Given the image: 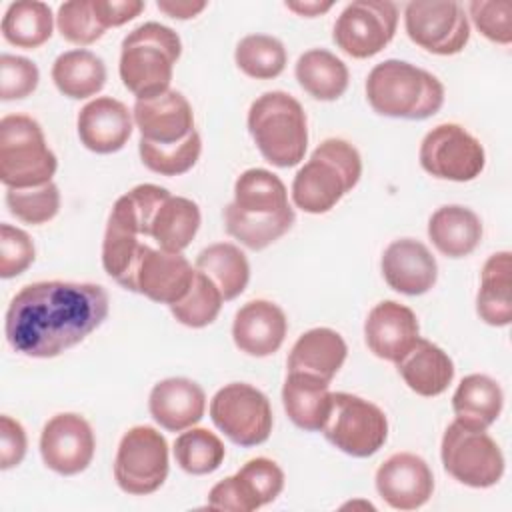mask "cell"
Wrapping results in <instances>:
<instances>
[{"mask_svg":"<svg viewBox=\"0 0 512 512\" xmlns=\"http://www.w3.org/2000/svg\"><path fill=\"white\" fill-rule=\"evenodd\" d=\"M100 284L42 280L22 286L8 304V344L30 358H54L80 344L108 316Z\"/></svg>","mask_w":512,"mask_h":512,"instance_id":"cell-1","label":"cell"},{"mask_svg":"<svg viewBox=\"0 0 512 512\" xmlns=\"http://www.w3.org/2000/svg\"><path fill=\"white\" fill-rule=\"evenodd\" d=\"M294 224L284 182L270 170L248 168L234 182V200L224 208L226 232L250 250H264Z\"/></svg>","mask_w":512,"mask_h":512,"instance_id":"cell-2","label":"cell"},{"mask_svg":"<svg viewBox=\"0 0 512 512\" xmlns=\"http://www.w3.org/2000/svg\"><path fill=\"white\" fill-rule=\"evenodd\" d=\"M366 98L388 118L426 120L444 104V86L428 70L404 60H384L366 78Z\"/></svg>","mask_w":512,"mask_h":512,"instance_id":"cell-3","label":"cell"},{"mask_svg":"<svg viewBox=\"0 0 512 512\" xmlns=\"http://www.w3.org/2000/svg\"><path fill=\"white\" fill-rule=\"evenodd\" d=\"M182 54L180 36L160 22H144L128 32L120 46V80L136 100L170 90L174 64Z\"/></svg>","mask_w":512,"mask_h":512,"instance_id":"cell-4","label":"cell"},{"mask_svg":"<svg viewBox=\"0 0 512 512\" xmlns=\"http://www.w3.org/2000/svg\"><path fill=\"white\" fill-rule=\"evenodd\" d=\"M362 176L358 150L342 138H326L292 180V200L308 214L332 210Z\"/></svg>","mask_w":512,"mask_h":512,"instance_id":"cell-5","label":"cell"},{"mask_svg":"<svg viewBox=\"0 0 512 512\" xmlns=\"http://www.w3.org/2000/svg\"><path fill=\"white\" fill-rule=\"evenodd\" d=\"M248 132L266 162L290 168L304 160L308 122L302 104L282 90L264 92L248 110Z\"/></svg>","mask_w":512,"mask_h":512,"instance_id":"cell-6","label":"cell"},{"mask_svg":"<svg viewBox=\"0 0 512 512\" xmlns=\"http://www.w3.org/2000/svg\"><path fill=\"white\" fill-rule=\"evenodd\" d=\"M58 160L40 124L26 114L0 120V180L6 188H34L52 182Z\"/></svg>","mask_w":512,"mask_h":512,"instance_id":"cell-7","label":"cell"},{"mask_svg":"<svg viewBox=\"0 0 512 512\" xmlns=\"http://www.w3.org/2000/svg\"><path fill=\"white\" fill-rule=\"evenodd\" d=\"M322 434L340 452L354 458H368L384 446L388 418L370 400L348 392H332V406Z\"/></svg>","mask_w":512,"mask_h":512,"instance_id":"cell-8","label":"cell"},{"mask_svg":"<svg viewBox=\"0 0 512 512\" xmlns=\"http://www.w3.org/2000/svg\"><path fill=\"white\" fill-rule=\"evenodd\" d=\"M444 470L470 488H490L504 474V454L486 430L452 422L442 436Z\"/></svg>","mask_w":512,"mask_h":512,"instance_id":"cell-9","label":"cell"},{"mask_svg":"<svg viewBox=\"0 0 512 512\" xmlns=\"http://www.w3.org/2000/svg\"><path fill=\"white\" fill-rule=\"evenodd\" d=\"M210 418L220 432L244 448L266 442L274 424L268 396L246 382L222 386L210 400Z\"/></svg>","mask_w":512,"mask_h":512,"instance_id":"cell-10","label":"cell"},{"mask_svg":"<svg viewBox=\"0 0 512 512\" xmlns=\"http://www.w3.org/2000/svg\"><path fill=\"white\" fill-rule=\"evenodd\" d=\"M168 476V442L152 426L130 428L116 452L114 480L132 496L156 492Z\"/></svg>","mask_w":512,"mask_h":512,"instance_id":"cell-11","label":"cell"},{"mask_svg":"<svg viewBox=\"0 0 512 512\" xmlns=\"http://www.w3.org/2000/svg\"><path fill=\"white\" fill-rule=\"evenodd\" d=\"M420 166L434 178L470 182L486 164L484 146L464 126L446 122L434 126L420 142Z\"/></svg>","mask_w":512,"mask_h":512,"instance_id":"cell-12","label":"cell"},{"mask_svg":"<svg viewBox=\"0 0 512 512\" xmlns=\"http://www.w3.org/2000/svg\"><path fill=\"white\" fill-rule=\"evenodd\" d=\"M408 38L438 56H452L466 48L470 24L462 4L454 0H416L404 8Z\"/></svg>","mask_w":512,"mask_h":512,"instance_id":"cell-13","label":"cell"},{"mask_svg":"<svg viewBox=\"0 0 512 512\" xmlns=\"http://www.w3.org/2000/svg\"><path fill=\"white\" fill-rule=\"evenodd\" d=\"M398 8L388 0H354L334 22L336 46L352 58H370L382 52L396 34Z\"/></svg>","mask_w":512,"mask_h":512,"instance_id":"cell-14","label":"cell"},{"mask_svg":"<svg viewBox=\"0 0 512 512\" xmlns=\"http://www.w3.org/2000/svg\"><path fill=\"white\" fill-rule=\"evenodd\" d=\"M284 488L282 468L264 456L248 460L234 476L212 486L206 504L216 510L252 512L280 496Z\"/></svg>","mask_w":512,"mask_h":512,"instance_id":"cell-15","label":"cell"},{"mask_svg":"<svg viewBox=\"0 0 512 512\" xmlns=\"http://www.w3.org/2000/svg\"><path fill=\"white\" fill-rule=\"evenodd\" d=\"M96 450L90 422L76 412L52 416L40 434V454L44 464L62 476L84 472Z\"/></svg>","mask_w":512,"mask_h":512,"instance_id":"cell-16","label":"cell"},{"mask_svg":"<svg viewBox=\"0 0 512 512\" xmlns=\"http://www.w3.org/2000/svg\"><path fill=\"white\" fill-rule=\"evenodd\" d=\"M376 490L394 510H416L434 492V474L424 458L412 452H396L376 470Z\"/></svg>","mask_w":512,"mask_h":512,"instance_id":"cell-17","label":"cell"},{"mask_svg":"<svg viewBox=\"0 0 512 512\" xmlns=\"http://www.w3.org/2000/svg\"><path fill=\"white\" fill-rule=\"evenodd\" d=\"M132 118L140 130V140L152 144H176L196 130L190 102L172 88L154 98L136 100Z\"/></svg>","mask_w":512,"mask_h":512,"instance_id":"cell-18","label":"cell"},{"mask_svg":"<svg viewBox=\"0 0 512 512\" xmlns=\"http://www.w3.org/2000/svg\"><path fill=\"white\" fill-rule=\"evenodd\" d=\"M418 332L414 310L396 300L378 302L364 322V340L370 352L394 364L414 346L420 338Z\"/></svg>","mask_w":512,"mask_h":512,"instance_id":"cell-19","label":"cell"},{"mask_svg":"<svg viewBox=\"0 0 512 512\" xmlns=\"http://www.w3.org/2000/svg\"><path fill=\"white\" fill-rule=\"evenodd\" d=\"M194 272L182 252L146 246L136 272V292L152 302L172 306L188 294Z\"/></svg>","mask_w":512,"mask_h":512,"instance_id":"cell-20","label":"cell"},{"mask_svg":"<svg viewBox=\"0 0 512 512\" xmlns=\"http://www.w3.org/2000/svg\"><path fill=\"white\" fill-rule=\"evenodd\" d=\"M382 276L386 284L406 296L428 292L438 278V264L432 252L414 238H398L390 242L382 254Z\"/></svg>","mask_w":512,"mask_h":512,"instance_id":"cell-21","label":"cell"},{"mask_svg":"<svg viewBox=\"0 0 512 512\" xmlns=\"http://www.w3.org/2000/svg\"><path fill=\"white\" fill-rule=\"evenodd\" d=\"M78 138L90 152L112 154L126 146L132 136V112L116 98L100 96L78 112Z\"/></svg>","mask_w":512,"mask_h":512,"instance_id":"cell-22","label":"cell"},{"mask_svg":"<svg viewBox=\"0 0 512 512\" xmlns=\"http://www.w3.org/2000/svg\"><path fill=\"white\" fill-rule=\"evenodd\" d=\"M288 332L284 310L270 300H250L234 316L232 340L248 356L264 358L282 346Z\"/></svg>","mask_w":512,"mask_h":512,"instance_id":"cell-23","label":"cell"},{"mask_svg":"<svg viewBox=\"0 0 512 512\" xmlns=\"http://www.w3.org/2000/svg\"><path fill=\"white\" fill-rule=\"evenodd\" d=\"M148 410L156 424L168 432H184L198 424L206 410V394L190 378L174 376L152 386Z\"/></svg>","mask_w":512,"mask_h":512,"instance_id":"cell-24","label":"cell"},{"mask_svg":"<svg viewBox=\"0 0 512 512\" xmlns=\"http://www.w3.org/2000/svg\"><path fill=\"white\" fill-rule=\"evenodd\" d=\"M404 384L418 396H440L454 380L452 358L434 342L418 338L414 346L396 362Z\"/></svg>","mask_w":512,"mask_h":512,"instance_id":"cell-25","label":"cell"},{"mask_svg":"<svg viewBox=\"0 0 512 512\" xmlns=\"http://www.w3.org/2000/svg\"><path fill=\"white\" fill-rule=\"evenodd\" d=\"M348 354L344 338L332 328H312L298 336L288 354V372H302L330 382Z\"/></svg>","mask_w":512,"mask_h":512,"instance_id":"cell-26","label":"cell"},{"mask_svg":"<svg viewBox=\"0 0 512 512\" xmlns=\"http://www.w3.org/2000/svg\"><path fill=\"white\" fill-rule=\"evenodd\" d=\"M282 404L298 428L318 432L332 406L330 382L302 372H288L282 386Z\"/></svg>","mask_w":512,"mask_h":512,"instance_id":"cell-27","label":"cell"},{"mask_svg":"<svg viewBox=\"0 0 512 512\" xmlns=\"http://www.w3.org/2000/svg\"><path fill=\"white\" fill-rule=\"evenodd\" d=\"M428 238L440 254L464 258L480 244L482 222L474 210L460 204H446L430 216Z\"/></svg>","mask_w":512,"mask_h":512,"instance_id":"cell-28","label":"cell"},{"mask_svg":"<svg viewBox=\"0 0 512 512\" xmlns=\"http://www.w3.org/2000/svg\"><path fill=\"white\" fill-rule=\"evenodd\" d=\"M502 406L504 392L500 384L486 374L464 376L452 396L456 422L476 430H486L492 426L498 420Z\"/></svg>","mask_w":512,"mask_h":512,"instance_id":"cell-29","label":"cell"},{"mask_svg":"<svg viewBox=\"0 0 512 512\" xmlns=\"http://www.w3.org/2000/svg\"><path fill=\"white\" fill-rule=\"evenodd\" d=\"M512 254L494 252L482 266L476 312L490 326H508L512 322Z\"/></svg>","mask_w":512,"mask_h":512,"instance_id":"cell-30","label":"cell"},{"mask_svg":"<svg viewBox=\"0 0 512 512\" xmlns=\"http://www.w3.org/2000/svg\"><path fill=\"white\" fill-rule=\"evenodd\" d=\"M52 80L56 88L72 100L90 98L106 84V64L86 48L68 50L54 60Z\"/></svg>","mask_w":512,"mask_h":512,"instance_id":"cell-31","label":"cell"},{"mask_svg":"<svg viewBox=\"0 0 512 512\" xmlns=\"http://www.w3.org/2000/svg\"><path fill=\"white\" fill-rule=\"evenodd\" d=\"M296 80L304 92L322 102L338 100L348 88L346 64L324 48L306 50L296 62Z\"/></svg>","mask_w":512,"mask_h":512,"instance_id":"cell-32","label":"cell"},{"mask_svg":"<svg viewBox=\"0 0 512 512\" xmlns=\"http://www.w3.org/2000/svg\"><path fill=\"white\" fill-rule=\"evenodd\" d=\"M200 220V208L194 200L170 194L154 214L150 238L158 244V248L182 252L194 240Z\"/></svg>","mask_w":512,"mask_h":512,"instance_id":"cell-33","label":"cell"},{"mask_svg":"<svg viewBox=\"0 0 512 512\" xmlns=\"http://www.w3.org/2000/svg\"><path fill=\"white\" fill-rule=\"evenodd\" d=\"M194 268L206 274L222 292L224 300H234L244 292L250 280L246 254L230 242H216L200 250Z\"/></svg>","mask_w":512,"mask_h":512,"instance_id":"cell-34","label":"cell"},{"mask_svg":"<svg viewBox=\"0 0 512 512\" xmlns=\"http://www.w3.org/2000/svg\"><path fill=\"white\" fill-rule=\"evenodd\" d=\"M54 16L46 2H12L2 18V36L8 44L34 50L50 40Z\"/></svg>","mask_w":512,"mask_h":512,"instance_id":"cell-35","label":"cell"},{"mask_svg":"<svg viewBox=\"0 0 512 512\" xmlns=\"http://www.w3.org/2000/svg\"><path fill=\"white\" fill-rule=\"evenodd\" d=\"M168 196L170 192L158 184H138L114 202L108 222L140 238H150L154 214Z\"/></svg>","mask_w":512,"mask_h":512,"instance_id":"cell-36","label":"cell"},{"mask_svg":"<svg viewBox=\"0 0 512 512\" xmlns=\"http://www.w3.org/2000/svg\"><path fill=\"white\" fill-rule=\"evenodd\" d=\"M146 242L114 224H106L102 240V266L122 288L136 292V272L146 250Z\"/></svg>","mask_w":512,"mask_h":512,"instance_id":"cell-37","label":"cell"},{"mask_svg":"<svg viewBox=\"0 0 512 512\" xmlns=\"http://www.w3.org/2000/svg\"><path fill=\"white\" fill-rule=\"evenodd\" d=\"M236 66L250 78L272 80L286 68L284 44L268 34H248L234 50Z\"/></svg>","mask_w":512,"mask_h":512,"instance_id":"cell-38","label":"cell"},{"mask_svg":"<svg viewBox=\"0 0 512 512\" xmlns=\"http://www.w3.org/2000/svg\"><path fill=\"white\" fill-rule=\"evenodd\" d=\"M226 448L222 440L206 428H188L174 442V458L178 466L194 476L212 474L224 462Z\"/></svg>","mask_w":512,"mask_h":512,"instance_id":"cell-39","label":"cell"},{"mask_svg":"<svg viewBox=\"0 0 512 512\" xmlns=\"http://www.w3.org/2000/svg\"><path fill=\"white\" fill-rule=\"evenodd\" d=\"M202 138L194 130L188 138L176 144H152L138 142V154L142 164L160 176H180L188 172L200 158Z\"/></svg>","mask_w":512,"mask_h":512,"instance_id":"cell-40","label":"cell"},{"mask_svg":"<svg viewBox=\"0 0 512 512\" xmlns=\"http://www.w3.org/2000/svg\"><path fill=\"white\" fill-rule=\"evenodd\" d=\"M222 302L224 296L218 286L206 274L196 270L188 294L180 302L172 304L170 312L180 324L188 328H204L216 320Z\"/></svg>","mask_w":512,"mask_h":512,"instance_id":"cell-41","label":"cell"},{"mask_svg":"<svg viewBox=\"0 0 512 512\" xmlns=\"http://www.w3.org/2000/svg\"><path fill=\"white\" fill-rule=\"evenodd\" d=\"M6 206L26 224H46L60 210V190L54 182L34 188H6Z\"/></svg>","mask_w":512,"mask_h":512,"instance_id":"cell-42","label":"cell"},{"mask_svg":"<svg viewBox=\"0 0 512 512\" xmlns=\"http://www.w3.org/2000/svg\"><path fill=\"white\" fill-rule=\"evenodd\" d=\"M56 26L64 40L78 46L94 44L106 32L96 20L92 0H70L60 4L56 14Z\"/></svg>","mask_w":512,"mask_h":512,"instance_id":"cell-43","label":"cell"},{"mask_svg":"<svg viewBox=\"0 0 512 512\" xmlns=\"http://www.w3.org/2000/svg\"><path fill=\"white\" fill-rule=\"evenodd\" d=\"M468 14L488 40L508 46L512 42V4L508 0H472Z\"/></svg>","mask_w":512,"mask_h":512,"instance_id":"cell-44","label":"cell"},{"mask_svg":"<svg viewBox=\"0 0 512 512\" xmlns=\"http://www.w3.org/2000/svg\"><path fill=\"white\" fill-rule=\"evenodd\" d=\"M38 82L40 72L32 60L14 54L0 56V98L4 102L30 96Z\"/></svg>","mask_w":512,"mask_h":512,"instance_id":"cell-45","label":"cell"},{"mask_svg":"<svg viewBox=\"0 0 512 512\" xmlns=\"http://www.w3.org/2000/svg\"><path fill=\"white\" fill-rule=\"evenodd\" d=\"M36 258L32 238L8 222L0 226V276L4 280L22 274Z\"/></svg>","mask_w":512,"mask_h":512,"instance_id":"cell-46","label":"cell"},{"mask_svg":"<svg viewBox=\"0 0 512 512\" xmlns=\"http://www.w3.org/2000/svg\"><path fill=\"white\" fill-rule=\"evenodd\" d=\"M28 440L24 426L8 414L0 416V468L10 470L26 456Z\"/></svg>","mask_w":512,"mask_h":512,"instance_id":"cell-47","label":"cell"},{"mask_svg":"<svg viewBox=\"0 0 512 512\" xmlns=\"http://www.w3.org/2000/svg\"><path fill=\"white\" fill-rule=\"evenodd\" d=\"M144 6L142 0H92V10L104 30L134 20Z\"/></svg>","mask_w":512,"mask_h":512,"instance_id":"cell-48","label":"cell"},{"mask_svg":"<svg viewBox=\"0 0 512 512\" xmlns=\"http://www.w3.org/2000/svg\"><path fill=\"white\" fill-rule=\"evenodd\" d=\"M208 4L206 2H190V0H160L156 2V8L164 12L170 18L178 20H188L198 16Z\"/></svg>","mask_w":512,"mask_h":512,"instance_id":"cell-49","label":"cell"},{"mask_svg":"<svg viewBox=\"0 0 512 512\" xmlns=\"http://www.w3.org/2000/svg\"><path fill=\"white\" fill-rule=\"evenodd\" d=\"M288 10L296 12L298 16H306V18H314L320 16L324 12H328L334 2H318V0H304V2H286L284 4Z\"/></svg>","mask_w":512,"mask_h":512,"instance_id":"cell-50","label":"cell"}]
</instances>
